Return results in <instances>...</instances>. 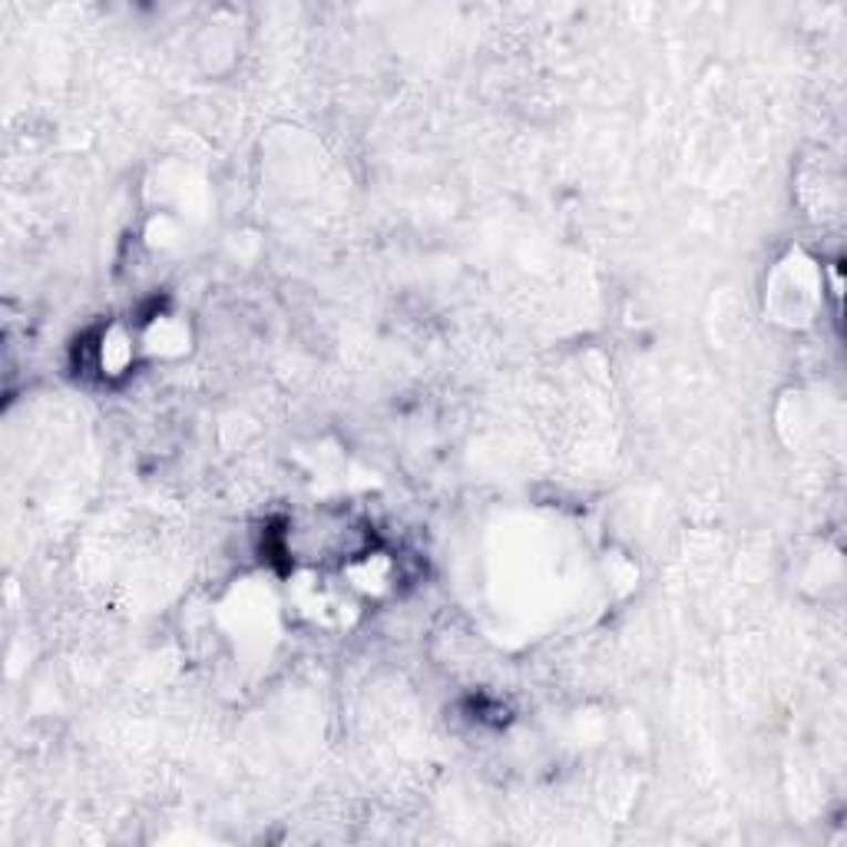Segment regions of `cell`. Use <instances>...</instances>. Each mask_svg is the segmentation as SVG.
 <instances>
[{
    "instance_id": "6da1fadb",
    "label": "cell",
    "mask_w": 847,
    "mask_h": 847,
    "mask_svg": "<svg viewBox=\"0 0 847 847\" xmlns=\"http://www.w3.org/2000/svg\"><path fill=\"white\" fill-rule=\"evenodd\" d=\"M344 579H348L351 589H358L364 596H384V592L394 589L397 566L381 550H364L361 557L344 564Z\"/></svg>"
},
{
    "instance_id": "7a4b0ae2",
    "label": "cell",
    "mask_w": 847,
    "mask_h": 847,
    "mask_svg": "<svg viewBox=\"0 0 847 847\" xmlns=\"http://www.w3.org/2000/svg\"><path fill=\"white\" fill-rule=\"evenodd\" d=\"M130 361H133V338L123 334L120 328L103 334V344H100V368H103V374H120V371H126Z\"/></svg>"
}]
</instances>
